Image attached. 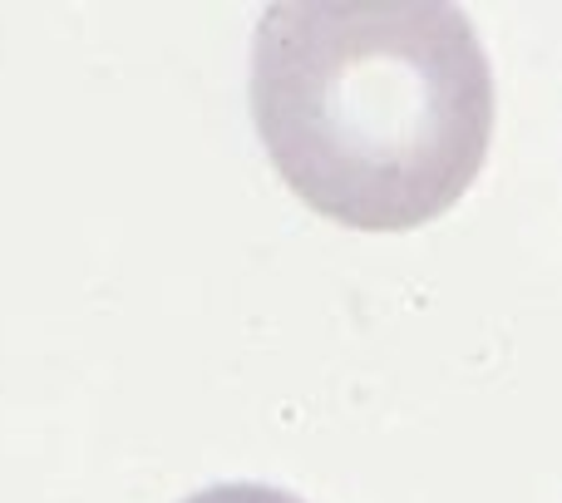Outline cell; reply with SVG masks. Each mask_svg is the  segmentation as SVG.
Wrapping results in <instances>:
<instances>
[{
    "mask_svg": "<svg viewBox=\"0 0 562 503\" xmlns=\"http://www.w3.org/2000/svg\"><path fill=\"white\" fill-rule=\"evenodd\" d=\"M252 119L306 208L366 233L454 208L494 138V69L454 5H272Z\"/></svg>",
    "mask_w": 562,
    "mask_h": 503,
    "instance_id": "6da1fadb",
    "label": "cell"
},
{
    "mask_svg": "<svg viewBox=\"0 0 562 503\" xmlns=\"http://www.w3.org/2000/svg\"><path fill=\"white\" fill-rule=\"evenodd\" d=\"M183 503H301L281 489H267V484H217V489H203V494L183 499Z\"/></svg>",
    "mask_w": 562,
    "mask_h": 503,
    "instance_id": "7a4b0ae2",
    "label": "cell"
}]
</instances>
